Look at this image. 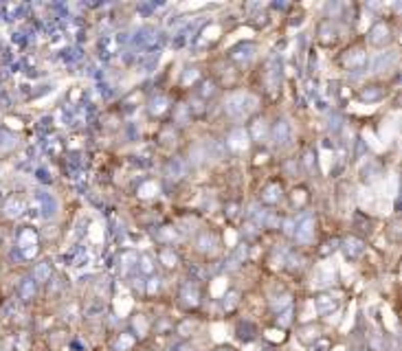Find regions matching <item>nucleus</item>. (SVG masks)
Masks as SVG:
<instances>
[{"mask_svg":"<svg viewBox=\"0 0 402 351\" xmlns=\"http://www.w3.org/2000/svg\"><path fill=\"white\" fill-rule=\"evenodd\" d=\"M253 99L248 97L246 92H231L229 97L224 99V112L226 116H231V119H244V116L248 114V110H251L253 106Z\"/></svg>","mask_w":402,"mask_h":351,"instance_id":"obj_1","label":"nucleus"},{"mask_svg":"<svg viewBox=\"0 0 402 351\" xmlns=\"http://www.w3.org/2000/svg\"><path fill=\"white\" fill-rule=\"evenodd\" d=\"M314 237V217L310 213L299 215V219L295 222V239L299 244H310Z\"/></svg>","mask_w":402,"mask_h":351,"instance_id":"obj_2","label":"nucleus"},{"mask_svg":"<svg viewBox=\"0 0 402 351\" xmlns=\"http://www.w3.org/2000/svg\"><path fill=\"white\" fill-rule=\"evenodd\" d=\"M270 141L275 143V147H286L290 143V123L279 119L270 128Z\"/></svg>","mask_w":402,"mask_h":351,"instance_id":"obj_3","label":"nucleus"},{"mask_svg":"<svg viewBox=\"0 0 402 351\" xmlns=\"http://www.w3.org/2000/svg\"><path fill=\"white\" fill-rule=\"evenodd\" d=\"M389 40H391V29H389V24H385V22H378L369 31V42L376 44V46H383V44H387Z\"/></svg>","mask_w":402,"mask_h":351,"instance_id":"obj_4","label":"nucleus"},{"mask_svg":"<svg viewBox=\"0 0 402 351\" xmlns=\"http://www.w3.org/2000/svg\"><path fill=\"white\" fill-rule=\"evenodd\" d=\"M246 145H248V134H246L242 128L233 130L231 134H229V138H226V147H229V149L240 152V149H246Z\"/></svg>","mask_w":402,"mask_h":351,"instance_id":"obj_5","label":"nucleus"},{"mask_svg":"<svg viewBox=\"0 0 402 351\" xmlns=\"http://www.w3.org/2000/svg\"><path fill=\"white\" fill-rule=\"evenodd\" d=\"M165 173H167V178H172V180H180L182 176L187 173L185 160H182V158H172L170 163H167V167H165Z\"/></svg>","mask_w":402,"mask_h":351,"instance_id":"obj_6","label":"nucleus"},{"mask_svg":"<svg viewBox=\"0 0 402 351\" xmlns=\"http://www.w3.org/2000/svg\"><path fill=\"white\" fill-rule=\"evenodd\" d=\"M158 261L163 263L165 268H176V266H178V255L174 253L172 246H163V248L158 250Z\"/></svg>","mask_w":402,"mask_h":351,"instance_id":"obj_7","label":"nucleus"},{"mask_svg":"<svg viewBox=\"0 0 402 351\" xmlns=\"http://www.w3.org/2000/svg\"><path fill=\"white\" fill-rule=\"evenodd\" d=\"M255 53V46L253 44H240V46H235L231 51V60L235 62H248Z\"/></svg>","mask_w":402,"mask_h":351,"instance_id":"obj_8","label":"nucleus"},{"mask_svg":"<svg viewBox=\"0 0 402 351\" xmlns=\"http://www.w3.org/2000/svg\"><path fill=\"white\" fill-rule=\"evenodd\" d=\"M314 305H317V312L319 314H330L334 307H336V298L330 294H321L314 298Z\"/></svg>","mask_w":402,"mask_h":351,"instance_id":"obj_9","label":"nucleus"},{"mask_svg":"<svg viewBox=\"0 0 402 351\" xmlns=\"http://www.w3.org/2000/svg\"><path fill=\"white\" fill-rule=\"evenodd\" d=\"M343 248H345V255L347 257H358V255H363V250H365V246H363V241L361 239H356V237H347L345 241H343Z\"/></svg>","mask_w":402,"mask_h":351,"instance_id":"obj_10","label":"nucleus"},{"mask_svg":"<svg viewBox=\"0 0 402 351\" xmlns=\"http://www.w3.org/2000/svg\"><path fill=\"white\" fill-rule=\"evenodd\" d=\"M216 244H218V237L214 235V233H209V231H204V233H200V237H198V248L202 253H211L216 248Z\"/></svg>","mask_w":402,"mask_h":351,"instance_id":"obj_11","label":"nucleus"},{"mask_svg":"<svg viewBox=\"0 0 402 351\" xmlns=\"http://www.w3.org/2000/svg\"><path fill=\"white\" fill-rule=\"evenodd\" d=\"M262 200H264L266 204H275L281 200V187L279 185H268L264 189V193H262Z\"/></svg>","mask_w":402,"mask_h":351,"instance_id":"obj_12","label":"nucleus"},{"mask_svg":"<svg viewBox=\"0 0 402 351\" xmlns=\"http://www.w3.org/2000/svg\"><path fill=\"white\" fill-rule=\"evenodd\" d=\"M136 268H138V272H143V274H152L156 270V263L150 255H141V257H136Z\"/></svg>","mask_w":402,"mask_h":351,"instance_id":"obj_13","label":"nucleus"},{"mask_svg":"<svg viewBox=\"0 0 402 351\" xmlns=\"http://www.w3.org/2000/svg\"><path fill=\"white\" fill-rule=\"evenodd\" d=\"M391 64H396V53H378L376 60H374V70H383V68H389Z\"/></svg>","mask_w":402,"mask_h":351,"instance_id":"obj_14","label":"nucleus"},{"mask_svg":"<svg viewBox=\"0 0 402 351\" xmlns=\"http://www.w3.org/2000/svg\"><path fill=\"white\" fill-rule=\"evenodd\" d=\"M182 298H185L187 305H198L200 303V292L198 288H192V285H185V290H182Z\"/></svg>","mask_w":402,"mask_h":351,"instance_id":"obj_15","label":"nucleus"},{"mask_svg":"<svg viewBox=\"0 0 402 351\" xmlns=\"http://www.w3.org/2000/svg\"><path fill=\"white\" fill-rule=\"evenodd\" d=\"M292 307V296L290 294H281V296H275L273 298V310L275 312H286V310H290Z\"/></svg>","mask_w":402,"mask_h":351,"instance_id":"obj_16","label":"nucleus"},{"mask_svg":"<svg viewBox=\"0 0 402 351\" xmlns=\"http://www.w3.org/2000/svg\"><path fill=\"white\" fill-rule=\"evenodd\" d=\"M165 110H167V99L165 97H160V94H158V97H154V99L150 101V112L152 114L158 116V114H163Z\"/></svg>","mask_w":402,"mask_h":351,"instance_id":"obj_17","label":"nucleus"},{"mask_svg":"<svg viewBox=\"0 0 402 351\" xmlns=\"http://www.w3.org/2000/svg\"><path fill=\"white\" fill-rule=\"evenodd\" d=\"M264 134H268V128H266V121L264 119H257L253 123V138L255 141H262Z\"/></svg>","mask_w":402,"mask_h":351,"instance_id":"obj_18","label":"nucleus"},{"mask_svg":"<svg viewBox=\"0 0 402 351\" xmlns=\"http://www.w3.org/2000/svg\"><path fill=\"white\" fill-rule=\"evenodd\" d=\"M51 277V268H49V263H40L38 268H35V279L38 281H46Z\"/></svg>","mask_w":402,"mask_h":351,"instance_id":"obj_19","label":"nucleus"},{"mask_svg":"<svg viewBox=\"0 0 402 351\" xmlns=\"http://www.w3.org/2000/svg\"><path fill=\"white\" fill-rule=\"evenodd\" d=\"M134 345V338H130L128 334H121L119 340H116V349H130Z\"/></svg>","mask_w":402,"mask_h":351,"instance_id":"obj_20","label":"nucleus"},{"mask_svg":"<svg viewBox=\"0 0 402 351\" xmlns=\"http://www.w3.org/2000/svg\"><path fill=\"white\" fill-rule=\"evenodd\" d=\"M216 92V88H214V84L211 82H207V84H202V90H200V94L202 97H211V94Z\"/></svg>","mask_w":402,"mask_h":351,"instance_id":"obj_21","label":"nucleus"},{"mask_svg":"<svg viewBox=\"0 0 402 351\" xmlns=\"http://www.w3.org/2000/svg\"><path fill=\"white\" fill-rule=\"evenodd\" d=\"M216 351H233L231 347H220V349H216Z\"/></svg>","mask_w":402,"mask_h":351,"instance_id":"obj_22","label":"nucleus"}]
</instances>
